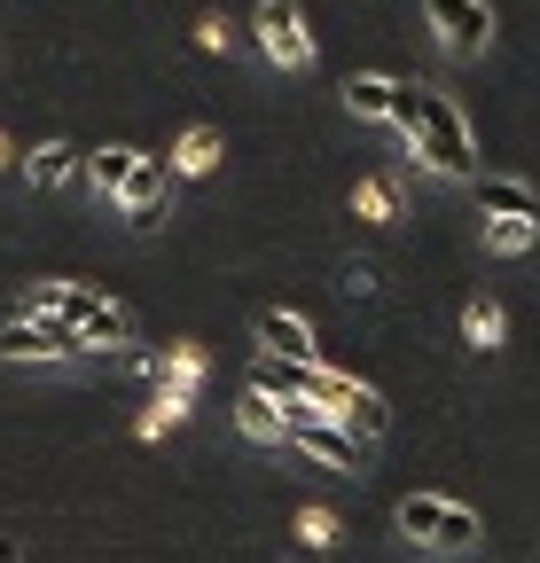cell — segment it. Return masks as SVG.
Returning <instances> with one entry per match:
<instances>
[{
	"label": "cell",
	"mask_w": 540,
	"mask_h": 563,
	"mask_svg": "<svg viewBox=\"0 0 540 563\" xmlns=\"http://www.w3.org/2000/svg\"><path fill=\"white\" fill-rule=\"evenodd\" d=\"M165 173H173V180H205V173H220V133H212V125H188V133L173 141Z\"/></svg>",
	"instance_id": "7c38bea8"
},
{
	"label": "cell",
	"mask_w": 540,
	"mask_h": 563,
	"mask_svg": "<svg viewBox=\"0 0 540 563\" xmlns=\"http://www.w3.org/2000/svg\"><path fill=\"white\" fill-rule=\"evenodd\" d=\"M165 188H173L165 157H133V173L118 180V211H125L133 228H157V211H165Z\"/></svg>",
	"instance_id": "8992f818"
},
{
	"label": "cell",
	"mask_w": 540,
	"mask_h": 563,
	"mask_svg": "<svg viewBox=\"0 0 540 563\" xmlns=\"http://www.w3.org/2000/svg\"><path fill=\"white\" fill-rule=\"evenodd\" d=\"M408 165L431 173V180H478V141H470V118H462L439 87H423V102H416Z\"/></svg>",
	"instance_id": "6da1fadb"
},
{
	"label": "cell",
	"mask_w": 540,
	"mask_h": 563,
	"mask_svg": "<svg viewBox=\"0 0 540 563\" xmlns=\"http://www.w3.org/2000/svg\"><path fill=\"white\" fill-rule=\"evenodd\" d=\"M0 563H24V555H16V540H0Z\"/></svg>",
	"instance_id": "603a6c76"
},
{
	"label": "cell",
	"mask_w": 540,
	"mask_h": 563,
	"mask_svg": "<svg viewBox=\"0 0 540 563\" xmlns=\"http://www.w3.org/2000/svg\"><path fill=\"white\" fill-rule=\"evenodd\" d=\"M133 157H142V150H125V141H110V150H87V165H79V180H87L95 196H118V180L133 173Z\"/></svg>",
	"instance_id": "e0dca14e"
},
{
	"label": "cell",
	"mask_w": 540,
	"mask_h": 563,
	"mask_svg": "<svg viewBox=\"0 0 540 563\" xmlns=\"http://www.w3.org/2000/svg\"><path fill=\"white\" fill-rule=\"evenodd\" d=\"M251 32H258V55L275 63V70H313V32H306L298 0H258Z\"/></svg>",
	"instance_id": "277c9868"
},
{
	"label": "cell",
	"mask_w": 540,
	"mask_h": 563,
	"mask_svg": "<svg viewBox=\"0 0 540 563\" xmlns=\"http://www.w3.org/2000/svg\"><path fill=\"white\" fill-rule=\"evenodd\" d=\"M502 336H509V313H502L494 298H470V306H462V344H470V352H502Z\"/></svg>",
	"instance_id": "9a60e30c"
},
{
	"label": "cell",
	"mask_w": 540,
	"mask_h": 563,
	"mask_svg": "<svg viewBox=\"0 0 540 563\" xmlns=\"http://www.w3.org/2000/svg\"><path fill=\"white\" fill-rule=\"evenodd\" d=\"M235 431H243L251 446H283V407L266 399V391H243V407H235Z\"/></svg>",
	"instance_id": "2e32d148"
},
{
	"label": "cell",
	"mask_w": 540,
	"mask_h": 563,
	"mask_svg": "<svg viewBox=\"0 0 540 563\" xmlns=\"http://www.w3.org/2000/svg\"><path fill=\"white\" fill-rule=\"evenodd\" d=\"M205 376H212V352H205V344H173L165 361H157V384L180 391V399H196V384H205Z\"/></svg>",
	"instance_id": "5bb4252c"
},
{
	"label": "cell",
	"mask_w": 540,
	"mask_h": 563,
	"mask_svg": "<svg viewBox=\"0 0 540 563\" xmlns=\"http://www.w3.org/2000/svg\"><path fill=\"white\" fill-rule=\"evenodd\" d=\"M353 211L368 228H392L399 220V196H392V180H353Z\"/></svg>",
	"instance_id": "ffe728a7"
},
{
	"label": "cell",
	"mask_w": 540,
	"mask_h": 563,
	"mask_svg": "<svg viewBox=\"0 0 540 563\" xmlns=\"http://www.w3.org/2000/svg\"><path fill=\"white\" fill-rule=\"evenodd\" d=\"M345 118H361V125H384V110H392V95H399V79H384V70H353L345 87Z\"/></svg>",
	"instance_id": "4fadbf2b"
},
{
	"label": "cell",
	"mask_w": 540,
	"mask_h": 563,
	"mask_svg": "<svg viewBox=\"0 0 540 563\" xmlns=\"http://www.w3.org/2000/svg\"><path fill=\"white\" fill-rule=\"evenodd\" d=\"M478 220H540V188L509 180V173H478Z\"/></svg>",
	"instance_id": "9c48e42d"
},
{
	"label": "cell",
	"mask_w": 540,
	"mask_h": 563,
	"mask_svg": "<svg viewBox=\"0 0 540 563\" xmlns=\"http://www.w3.org/2000/svg\"><path fill=\"white\" fill-rule=\"evenodd\" d=\"M478 243H486L494 258H525V251L540 243V220H478Z\"/></svg>",
	"instance_id": "ac0fdd59"
},
{
	"label": "cell",
	"mask_w": 540,
	"mask_h": 563,
	"mask_svg": "<svg viewBox=\"0 0 540 563\" xmlns=\"http://www.w3.org/2000/svg\"><path fill=\"white\" fill-rule=\"evenodd\" d=\"M399 532H408L416 548H478V509H462V501H439V493H408L399 501Z\"/></svg>",
	"instance_id": "3957f363"
},
{
	"label": "cell",
	"mask_w": 540,
	"mask_h": 563,
	"mask_svg": "<svg viewBox=\"0 0 540 563\" xmlns=\"http://www.w3.org/2000/svg\"><path fill=\"white\" fill-rule=\"evenodd\" d=\"M79 329L71 321H47V313H9L0 321V361L9 368H55V361H79Z\"/></svg>",
	"instance_id": "7a4b0ae2"
},
{
	"label": "cell",
	"mask_w": 540,
	"mask_h": 563,
	"mask_svg": "<svg viewBox=\"0 0 540 563\" xmlns=\"http://www.w3.org/2000/svg\"><path fill=\"white\" fill-rule=\"evenodd\" d=\"M71 329H79V344H87V352H125L133 336H142V321H133L118 298H95V306H87Z\"/></svg>",
	"instance_id": "30bf717a"
},
{
	"label": "cell",
	"mask_w": 540,
	"mask_h": 563,
	"mask_svg": "<svg viewBox=\"0 0 540 563\" xmlns=\"http://www.w3.org/2000/svg\"><path fill=\"white\" fill-rule=\"evenodd\" d=\"M258 352H266V361H321L306 313H290V306H266L258 313Z\"/></svg>",
	"instance_id": "52a82bcc"
},
{
	"label": "cell",
	"mask_w": 540,
	"mask_h": 563,
	"mask_svg": "<svg viewBox=\"0 0 540 563\" xmlns=\"http://www.w3.org/2000/svg\"><path fill=\"white\" fill-rule=\"evenodd\" d=\"M0 165H16V150H9V133H0Z\"/></svg>",
	"instance_id": "cb8c5ba5"
},
{
	"label": "cell",
	"mask_w": 540,
	"mask_h": 563,
	"mask_svg": "<svg viewBox=\"0 0 540 563\" xmlns=\"http://www.w3.org/2000/svg\"><path fill=\"white\" fill-rule=\"evenodd\" d=\"M79 165H87L79 141H40V150H24V180H32V188H71Z\"/></svg>",
	"instance_id": "8fae6325"
},
{
	"label": "cell",
	"mask_w": 540,
	"mask_h": 563,
	"mask_svg": "<svg viewBox=\"0 0 540 563\" xmlns=\"http://www.w3.org/2000/svg\"><path fill=\"white\" fill-rule=\"evenodd\" d=\"M329 422H337V431H345V439L376 446L392 415H384V391H368V384H345V391H337V407H329Z\"/></svg>",
	"instance_id": "ba28073f"
},
{
	"label": "cell",
	"mask_w": 540,
	"mask_h": 563,
	"mask_svg": "<svg viewBox=\"0 0 540 563\" xmlns=\"http://www.w3.org/2000/svg\"><path fill=\"white\" fill-rule=\"evenodd\" d=\"M180 422H188V399H180V391H157V399L142 407V422H133V439H150V446H157V439L180 431Z\"/></svg>",
	"instance_id": "d6986e66"
},
{
	"label": "cell",
	"mask_w": 540,
	"mask_h": 563,
	"mask_svg": "<svg viewBox=\"0 0 540 563\" xmlns=\"http://www.w3.org/2000/svg\"><path fill=\"white\" fill-rule=\"evenodd\" d=\"M329 540H337V517H329V509H298V548H306V555H321Z\"/></svg>",
	"instance_id": "44dd1931"
},
{
	"label": "cell",
	"mask_w": 540,
	"mask_h": 563,
	"mask_svg": "<svg viewBox=\"0 0 540 563\" xmlns=\"http://www.w3.org/2000/svg\"><path fill=\"white\" fill-rule=\"evenodd\" d=\"M431 9V32L447 55H486L494 47V9L486 0H423Z\"/></svg>",
	"instance_id": "5b68a950"
},
{
	"label": "cell",
	"mask_w": 540,
	"mask_h": 563,
	"mask_svg": "<svg viewBox=\"0 0 540 563\" xmlns=\"http://www.w3.org/2000/svg\"><path fill=\"white\" fill-rule=\"evenodd\" d=\"M196 47H205V55H228V47H235V24H228V16H205V24H196Z\"/></svg>",
	"instance_id": "7402d4cb"
}]
</instances>
